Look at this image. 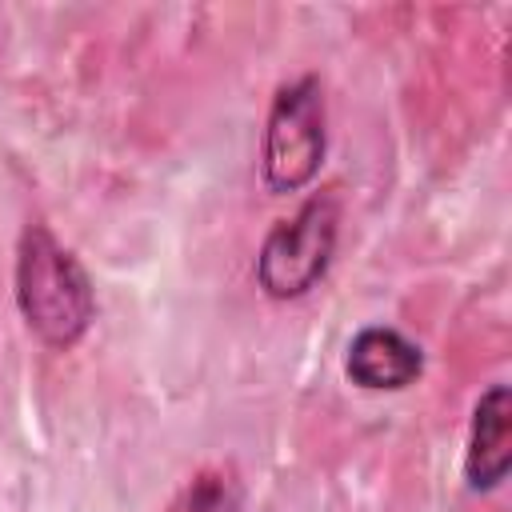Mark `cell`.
<instances>
[{"label": "cell", "instance_id": "6da1fadb", "mask_svg": "<svg viewBox=\"0 0 512 512\" xmlns=\"http://www.w3.org/2000/svg\"><path fill=\"white\" fill-rule=\"evenodd\" d=\"M16 304L24 324L36 332V340L60 352L72 348L96 316V292L84 264L44 224H28L20 236Z\"/></svg>", "mask_w": 512, "mask_h": 512}, {"label": "cell", "instance_id": "7a4b0ae2", "mask_svg": "<svg viewBox=\"0 0 512 512\" xmlns=\"http://www.w3.org/2000/svg\"><path fill=\"white\" fill-rule=\"evenodd\" d=\"M328 152V108L316 76H300L276 88L264 120L260 172L268 192H300L316 180Z\"/></svg>", "mask_w": 512, "mask_h": 512}, {"label": "cell", "instance_id": "3957f363", "mask_svg": "<svg viewBox=\"0 0 512 512\" xmlns=\"http://www.w3.org/2000/svg\"><path fill=\"white\" fill-rule=\"evenodd\" d=\"M336 200L332 196H312L304 200L288 220H280L256 256V284L272 300H296L312 292L336 252Z\"/></svg>", "mask_w": 512, "mask_h": 512}, {"label": "cell", "instance_id": "277c9868", "mask_svg": "<svg viewBox=\"0 0 512 512\" xmlns=\"http://www.w3.org/2000/svg\"><path fill=\"white\" fill-rule=\"evenodd\" d=\"M512 468V392L508 384H492L472 408L464 476L472 492H492L504 484Z\"/></svg>", "mask_w": 512, "mask_h": 512}, {"label": "cell", "instance_id": "5b68a950", "mask_svg": "<svg viewBox=\"0 0 512 512\" xmlns=\"http://www.w3.org/2000/svg\"><path fill=\"white\" fill-rule=\"evenodd\" d=\"M348 380L368 392H400L424 372V352L396 328H360L348 344Z\"/></svg>", "mask_w": 512, "mask_h": 512}, {"label": "cell", "instance_id": "8992f818", "mask_svg": "<svg viewBox=\"0 0 512 512\" xmlns=\"http://www.w3.org/2000/svg\"><path fill=\"white\" fill-rule=\"evenodd\" d=\"M240 508H244V484L236 468L196 472L168 504V512H240Z\"/></svg>", "mask_w": 512, "mask_h": 512}]
</instances>
